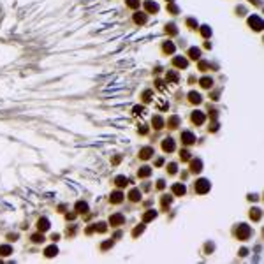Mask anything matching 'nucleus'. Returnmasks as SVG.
Masks as SVG:
<instances>
[{
  "mask_svg": "<svg viewBox=\"0 0 264 264\" xmlns=\"http://www.w3.org/2000/svg\"><path fill=\"white\" fill-rule=\"evenodd\" d=\"M250 227L247 225V224H240V227H238V231H236V236L240 238V240H248L250 236Z\"/></svg>",
  "mask_w": 264,
  "mask_h": 264,
  "instance_id": "obj_1",
  "label": "nucleus"
},
{
  "mask_svg": "<svg viewBox=\"0 0 264 264\" xmlns=\"http://www.w3.org/2000/svg\"><path fill=\"white\" fill-rule=\"evenodd\" d=\"M210 181L208 180H199V181H195V192L197 194H206L208 190H210Z\"/></svg>",
  "mask_w": 264,
  "mask_h": 264,
  "instance_id": "obj_2",
  "label": "nucleus"
},
{
  "mask_svg": "<svg viewBox=\"0 0 264 264\" xmlns=\"http://www.w3.org/2000/svg\"><path fill=\"white\" fill-rule=\"evenodd\" d=\"M174 148H176L174 139H171V137H165L164 141H162V150H164L165 153H171V151H174Z\"/></svg>",
  "mask_w": 264,
  "mask_h": 264,
  "instance_id": "obj_3",
  "label": "nucleus"
},
{
  "mask_svg": "<svg viewBox=\"0 0 264 264\" xmlns=\"http://www.w3.org/2000/svg\"><path fill=\"white\" fill-rule=\"evenodd\" d=\"M181 143L187 144V146H190V144L195 143V136H194L192 132L185 130V132H181Z\"/></svg>",
  "mask_w": 264,
  "mask_h": 264,
  "instance_id": "obj_4",
  "label": "nucleus"
},
{
  "mask_svg": "<svg viewBox=\"0 0 264 264\" xmlns=\"http://www.w3.org/2000/svg\"><path fill=\"white\" fill-rule=\"evenodd\" d=\"M123 222H125V218H123V215H120V213L111 215V218H109V224H111L113 227H118V225H123Z\"/></svg>",
  "mask_w": 264,
  "mask_h": 264,
  "instance_id": "obj_5",
  "label": "nucleus"
},
{
  "mask_svg": "<svg viewBox=\"0 0 264 264\" xmlns=\"http://www.w3.org/2000/svg\"><path fill=\"white\" fill-rule=\"evenodd\" d=\"M204 120H206V116H204L203 111H194V113H192V121L195 123V125H203Z\"/></svg>",
  "mask_w": 264,
  "mask_h": 264,
  "instance_id": "obj_6",
  "label": "nucleus"
},
{
  "mask_svg": "<svg viewBox=\"0 0 264 264\" xmlns=\"http://www.w3.org/2000/svg\"><path fill=\"white\" fill-rule=\"evenodd\" d=\"M248 25L254 30H261V28H262V21H261V18H259V16H252V18L248 20Z\"/></svg>",
  "mask_w": 264,
  "mask_h": 264,
  "instance_id": "obj_7",
  "label": "nucleus"
},
{
  "mask_svg": "<svg viewBox=\"0 0 264 264\" xmlns=\"http://www.w3.org/2000/svg\"><path fill=\"white\" fill-rule=\"evenodd\" d=\"M173 65L178 67V69H185L187 65H188V62H187V58H183V57H174L173 58Z\"/></svg>",
  "mask_w": 264,
  "mask_h": 264,
  "instance_id": "obj_8",
  "label": "nucleus"
},
{
  "mask_svg": "<svg viewBox=\"0 0 264 264\" xmlns=\"http://www.w3.org/2000/svg\"><path fill=\"white\" fill-rule=\"evenodd\" d=\"M201 169H203V160H199V158H194L192 162H190V173H201Z\"/></svg>",
  "mask_w": 264,
  "mask_h": 264,
  "instance_id": "obj_9",
  "label": "nucleus"
},
{
  "mask_svg": "<svg viewBox=\"0 0 264 264\" xmlns=\"http://www.w3.org/2000/svg\"><path fill=\"white\" fill-rule=\"evenodd\" d=\"M144 9H146V13L155 14V13L158 11V6L155 4V2H151V0H146V2H144Z\"/></svg>",
  "mask_w": 264,
  "mask_h": 264,
  "instance_id": "obj_10",
  "label": "nucleus"
},
{
  "mask_svg": "<svg viewBox=\"0 0 264 264\" xmlns=\"http://www.w3.org/2000/svg\"><path fill=\"white\" fill-rule=\"evenodd\" d=\"M185 192H187V188L183 183H174L173 185V194L174 195H185Z\"/></svg>",
  "mask_w": 264,
  "mask_h": 264,
  "instance_id": "obj_11",
  "label": "nucleus"
},
{
  "mask_svg": "<svg viewBox=\"0 0 264 264\" xmlns=\"http://www.w3.org/2000/svg\"><path fill=\"white\" fill-rule=\"evenodd\" d=\"M151 155H153V148H151V146H146V148H143V150L139 151V157L143 158V160L151 158Z\"/></svg>",
  "mask_w": 264,
  "mask_h": 264,
  "instance_id": "obj_12",
  "label": "nucleus"
},
{
  "mask_svg": "<svg viewBox=\"0 0 264 264\" xmlns=\"http://www.w3.org/2000/svg\"><path fill=\"white\" fill-rule=\"evenodd\" d=\"M167 125H169V128H178V127H180V116H176V114L169 116V120H167Z\"/></svg>",
  "mask_w": 264,
  "mask_h": 264,
  "instance_id": "obj_13",
  "label": "nucleus"
},
{
  "mask_svg": "<svg viewBox=\"0 0 264 264\" xmlns=\"http://www.w3.org/2000/svg\"><path fill=\"white\" fill-rule=\"evenodd\" d=\"M155 104H157V107L160 111H165V109L169 107V104H167V100H165L164 97H157V99H155Z\"/></svg>",
  "mask_w": 264,
  "mask_h": 264,
  "instance_id": "obj_14",
  "label": "nucleus"
},
{
  "mask_svg": "<svg viewBox=\"0 0 264 264\" xmlns=\"http://www.w3.org/2000/svg\"><path fill=\"white\" fill-rule=\"evenodd\" d=\"M188 100H190L192 104H201L203 97H201V93H197V92H190L188 93Z\"/></svg>",
  "mask_w": 264,
  "mask_h": 264,
  "instance_id": "obj_15",
  "label": "nucleus"
},
{
  "mask_svg": "<svg viewBox=\"0 0 264 264\" xmlns=\"http://www.w3.org/2000/svg\"><path fill=\"white\" fill-rule=\"evenodd\" d=\"M37 227H39V231H41V232L48 231V229H50V222H48V218H41V220L37 222Z\"/></svg>",
  "mask_w": 264,
  "mask_h": 264,
  "instance_id": "obj_16",
  "label": "nucleus"
},
{
  "mask_svg": "<svg viewBox=\"0 0 264 264\" xmlns=\"http://www.w3.org/2000/svg\"><path fill=\"white\" fill-rule=\"evenodd\" d=\"M134 21H136L137 25H144V23H146V13H136V14H134Z\"/></svg>",
  "mask_w": 264,
  "mask_h": 264,
  "instance_id": "obj_17",
  "label": "nucleus"
},
{
  "mask_svg": "<svg viewBox=\"0 0 264 264\" xmlns=\"http://www.w3.org/2000/svg\"><path fill=\"white\" fill-rule=\"evenodd\" d=\"M151 123H153V128H155V130H160V128L164 127V120H162L158 114H157V116H153V121H151Z\"/></svg>",
  "mask_w": 264,
  "mask_h": 264,
  "instance_id": "obj_18",
  "label": "nucleus"
},
{
  "mask_svg": "<svg viewBox=\"0 0 264 264\" xmlns=\"http://www.w3.org/2000/svg\"><path fill=\"white\" fill-rule=\"evenodd\" d=\"M165 79H167L169 83H176V81L180 79V76H178V72H176V71H169L167 74H165Z\"/></svg>",
  "mask_w": 264,
  "mask_h": 264,
  "instance_id": "obj_19",
  "label": "nucleus"
},
{
  "mask_svg": "<svg viewBox=\"0 0 264 264\" xmlns=\"http://www.w3.org/2000/svg\"><path fill=\"white\" fill-rule=\"evenodd\" d=\"M199 85L203 86V88H211V86H213V79L208 78V76H204V78H201Z\"/></svg>",
  "mask_w": 264,
  "mask_h": 264,
  "instance_id": "obj_20",
  "label": "nucleus"
},
{
  "mask_svg": "<svg viewBox=\"0 0 264 264\" xmlns=\"http://www.w3.org/2000/svg\"><path fill=\"white\" fill-rule=\"evenodd\" d=\"M188 57L192 58V60H199V58H201V51L197 50V48H190V50H188Z\"/></svg>",
  "mask_w": 264,
  "mask_h": 264,
  "instance_id": "obj_21",
  "label": "nucleus"
},
{
  "mask_svg": "<svg viewBox=\"0 0 264 264\" xmlns=\"http://www.w3.org/2000/svg\"><path fill=\"white\" fill-rule=\"evenodd\" d=\"M128 197H130V201H134V203H137V201L141 199V192H139L137 188H134V190H130V194H128Z\"/></svg>",
  "mask_w": 264,
  "mask_h": 264,
  "instance_id": "obj_22",
  "label": "nucleus"
},
{
  "mask_svg": "<svg viewBox=\"0 0 264 264\" xmlns=\"http://www.w3.org/2000/svg\"><path fill=\"white\" fill-rule=\"evenodd\" d=\"M76 211H78V213H86V211H88V204L83 203V201H79L78 204H76Z\"/></svg>",
  "mask_w": 264,
  "mask_h": 264,
  "instance_id": "obj_23",
  "label": "nucleus"
},
{
  "mask_svg": "<svg viewBox=\"0 0 264 264\" xmlns=\"http://www.w3.org/2000/svg\"><path fill=\"white\" fill-rule=\"evenodd\" d=\"M114 183H116V187L121 188V187H125L128 183V180L125 178V176H116V178H114Z\"/></svg>",
  "mask_w": 264,
  "mask_h": 264,
  "instance_id": "obj_24",
  "label": "nucleus"
},
{
  "mask_svg": "<svg viewBox=\"0 0 264 264\" xmlns=\"http://www.w3.org/2000/svg\"><path fill=\"white\" fill-rule=\"evenodd\" d=\"M121 201H123V194H121V192H114V194H111V203L118 204V203H121Z\"/></svg>",
  "mask_w": 264,
  "mask_h": 264,
  "instance_id": "obj_25",
  "label": "nucleus"
},
{
  "mask_svg": "<svg viewBox=\"0 0 264 264\" xmlns=\"http://www.w3.org/2000/svg\"><path fill=\"white\" fill-rule=\"evenodd\" d=\"M155 217H157V211H155V210H148V213H144L143 220L144 222H150V220H153Z\"/></svg>",
  "mask_w": 264,
  "mask_h": 264,
  "instance_id": "obj_26",
  "label": "nucleus"
},
{
  "mask_svg": "<svg viewBox=\"0 0 264 264\" xmlns=\"http://www.w3.org/2000/svg\"><path fill=\"white\" fill-rule=\"evenodd\" d=\"M174 50H176V48H174V44H173L171 41H165V44H164V51H165V53H174Z\"/></svg>",
  "mask_w": 264,
  "mask_h": 264,
  "instance_id": "obj_27",
  "label": "nucleus"
},
{
  "mask_svg": "<svg viewBox=\"0 0 264 264\" xmlns=\"http://www.w3.org/2000/svg\"><path fill=\"white\" fill-rule=\"evenodd\" d=\"M150 174H151L150 167H141V169H139V178H148Z\"/></svg>",
  "mask_w": 264,
  "mask_h": 264,
  "instance_id": "obj_28",
  "label": "nucleus"
},
{
  "mask_svg": "<svg viewBox=\"0 0 264 264\" xmlns=\"http://www.w3.org/2000/svg\"><path fill=\"white\" fill-rule=\"evenodd\" d=\"M57 254H58V248L55 247V245L46 248V255H48V257H53V255H57Z\"/></svg>",
  "mask_w": 264,
  "mask_h": 264,
  "instance_id": "obj_29",
  "label": "nucleus"
},
{
  "mask_svg": "<svg viewBox=\"0 0 264 264\" xmlns=\"http://www.w3.org/2000/svg\"><path fill=\"white\" fill-rule=\"evenodd\" d=\"M11 252H13V248H11L9 245H2V247H0V255H9Z\"/></svg>",
  "mask_w": 264,
  "mask_h": 264,
  "instance_id": "obj_30",
  "label": "nucleus"
},
{
  "mask_svg": "<svg viewBox=\"0 0 264 264\" xmlns=\"http://www.w3.org/2000/svg\"><path fill=\"white\" fill-rule=\"evenodd\" d=\"M143 100L144 102H151V100H153V92H151V90H146V92L143 93Z\"/></svg>",
  "mask_w": 264,
  "mask_h": 264,
  "instance_id": "obj_31",
  "label": "nucleus"
},
{
  "mask_svg": "<svg viewBox=\"0 0 264 264\" xmlns=\"http://www.w3.org/2000/svg\"><path fill=\"white\" fill-rule=\"evenodd\" d=\"M132 113H134V116H143V114H144V107L143 106H136L134 109H132Z\"/></svg>",
  "mask_w": 264,
  "mask_h": 264,
  "instance_id": "obj_32",
  "label": "nucleus"
},
{
  "mask_svg": "<svg viewBox=\"0 0 264 264\" xmlns=\"http://www.w3.org/2000/svg\"><path fill=\"white\" fill-rule=\"evenodd\" d=\"M180 158H181L183 162H188V160H190V153H188L187 150H181L180 151Z\"/></svg>",
  "mask_w": 264,
  "mask_h": 264,
  "instance_id": "obj_33",
  "label": "nucleus"
},
{
  "mask_svg": "<svg viewBox=\"0 0 264 264\" xmlns=\"http://www.w3.org/2000/svg\"><path fill=\"white\" fill-rule=\"evenodd\" d=\"M167 173H169V174H176V173H178V165L174 164V162H171V164L167 165Z\"/></svg>",
  "mask_w": 264,
  "mask_h": 264,
  "instance_id": "obj_34",
  "label": "nucleus"
},
{
  "mask_svg": "<svg viewBox=\"0 0 264 264\" xmlns=\"http://www.w3.org/2000/svg\"><path fill=\"white\" fill-rule=\"evenodd\" d=\"M201 35H203V37H210V35H211V28H210V27H201Z\"/></svg>",
  "mask_w": 264,
  "mask_h": 264,
  "instance_id": "obj_35",
  "label": "nucleus"
},
{
  "mask_svg": "<svg viewBox=\"0 0 264 264\" xmlns=\"http://www.w3.org/2000/svg\"><path fill=\"white\" fill-rule=\"evenodd\" d=\"M32 241L34 243H43L44 241V234H34L32 236Z\"/></svg>",
  "mask_w": 264,
  "mask_h": 264,
  "instance_id": "obj_36",
  "label": "nucleus"
},
{
  "mask_svg": "<svg viewBox=\"0 0 264 264\" xmlns=\"http://www.w3.org/2000/svg\"><path fill=\"white\" fill-rule=\"evenodd\" d=\"M127 6L132 9H137L139 7V0H127Z\"/></svg>",
  "mask_w": 264,
  "mask_h": 264,
  "instance_id": "obj_37",
  "label": "nucleus"
},
{
  "mask_svg": "<svg viewBox=\"0 0 264 264\" xmlns=\"http://www.w3.org/2000/svg\"><path fill=\"white\" fill-rule=\"evenodd\" d=\"M259 211H261V210H252V211H250V217H252L254 220H259V218H261V213H259Z\"/></svg>",
  "mask_w": 264,
  "mask_h": 264,
  "instance_id": "obj_38",
  "label": "nucleus"
},
{
  "mask_svg": "<svg viewBox=\"0 0 264 264\" xmlns=\"http://www.w3.org/2000/svg\"><path fill=\"white\" fill-rule=\"evenodd\" d=\"M155 85H157V88H158V90H162V92H165V90H167L165 83H164V81H160V79H158V81H155Z\"/></svg>",
  "mask_w": 264,
  "mask_h": 264,
  "instance_id": "obj_39",
  "label": "nucleus"
},
{
  "mask_svg": "<svg viewBox=\"0 0 264 264\" xmlns=\"http://www.w3.org/2000/svg\"><path fill=\"white\" fill-rule=\"evenodd\" d=\"M162 204H164V206L171 204V197H169V195H164V199H162Z\"/></svg>",
  "mask_w": 264,
  "mask_h": 264,
  "instance_id": "obj_40",
  "label": "nucleus"
},
{
  "mask_svg": "<svg viewBox=\"0 0 264 264\" xmlns=\"http://www.w3.org/2000/svg\"><path fill=\"white\" fill-rule=\"evenodd\" d=\"M187 25H188V27H192V28H195V27H197V23L194 21V20H187Z\"/></svg>",
  "mask_w": 264,
  "mask_h": 264,
  "instance_id": "obj_41",
  "label": "nucleus"
},
{
  "mask_svg": "<svg viewBox=\"0 0 264 264\" xmlns=\"http://www.w3.org/2000/svg\"><path fill=\"white\" fill-rule=\"evenodd\" d=\"M164 187H165V183H164V180H158V181H157V188H160V190H162V188H164Z\"/></svg>",
  "mask_w": 264,
  "mask_h": 264,
  "instance_id": "obj_42",
  "label": "nucleus"
},
{
  "mask_svg": "<svg viewBox=\"0 0 264 264\" xmlns=\"http://www.w3.org/2000/svg\"><path fill=\"white\" fill-rule=\"evenodd\" d=\"M167 32H171V34H176V28H174V25H167Z\"/></svg>",
  "mask_w": 264,
  "mask_h": 264,
  "instance_id": "obj_43",
  "label": "nucleus"
},
{
  "mask_svg": "<svg viewBox=\"0 0 264 264\" xmlns=\"http://www.w3.org/2000/svg\"><path fill=\"white\" fill-rule=\"evenodd\" d=\"M199 67L203 69V71H206V69H208V64H206V62H201V64H199Z\"/></svg>",
  "mask_w": 264,
  "mask_h": 264,
  "instance_id": "obj_44",
  "label": "nucleus"
},
{
  "mask_svg": "<svg viewBox=\"0 0 264 264\" xmlns=\"http://www.w3.org/2000/svg\"><path fill=\"white\" fill-rule=\"evenodd\" d=\"M162 164H164V158H157L155 160V165H162Z\"/></svg>",
  "mask_w": 264,
  "mask_h": 264,
  "instance_id": "obj_45",
  "label": "nucleus"
},
{
  "mask_svg": "<svg viewBox=\"0 0 264 264\" xmlns=\"http://www.w3.org/2000/svg\"><path fill=\"white\" fill-rule=\"evenodd\" d=\"M167 2H173V0H167Z\"/></svg>",
  "mask_w": 264,
  "mask_h": 264,
  "instance_id": "obj_46",
  "label": "nucleus"
}]
</instances>
